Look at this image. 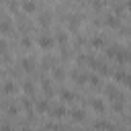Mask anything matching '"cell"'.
<instances>
[{
  "label": "cell",
  "mask_w": 131,
  "mask_h": 131,
  "mask_svg": "<svg viewBox=\"0 0 131 131\" xmlns=\"http://www.w3.org/2000/svg\"><path fill=\"white\" fill-rule=\"evenodd\" d=\"M37 43H39L43 49H49V47H53V43H55V41H53L51 37H47V35H41V37L37 39Z\"/></svg>",
  "instance_id": "obj_1"
},
{
  "label": "cell",
  "mask_w": 131,
  "mask_h": 131,
  "mask_svg": "<svg viewBox=\"0 0 131 131\" xmlns=\"http://www.w3.org/2000/svg\"><path fill=\"white\" fill-rule=\"evenodd\" d=\"M106 94H108V98H111L113 102H119V100L123 98V94H121L119 90H115L113 86H106Z\"/></svg>",
  "instance_id": "obj_2"
},
{
  "label": "cell",
  "mask_w": 131,
  "mask_h": 131,
  "mask_svg": "<svg viewBox=\"0 0 131 131\" xmlns=\"http://www.w3.org/2000/svg\"><path fill=\"white\" fill-rule=\"evenodd\" d=\"M94 127H96L98 131H115V127H113L108 121H96V123H94Z\"/></svg>",
  "instance_id": "obj_3"
},
{
  "label": "cell",
  "mask_w": 131,
  "mask_h": 131,
  "mask_svg": "<svg viewBox=\"0 0 131 131\" xmlns=\"http://www.w3.org/2000/svg\"><path fill=\"white\" fill-rule=\"evenodd\" d=\"M90 104H92V108H94L96 113H104V102H102V100H98V98H94V100H92Z\"/></svg>",
  "instance_id": "obj_4"
},
{
  "label": "cell",
  "mask_w": 131,
  "mask_h": 131,
  "mask_svg": "<svg viewBox=\"0 0 131 131\" xmlns=\"http://www.w3.org/2000/svg\"><path fill=\"white\" fill-rule=\"evenodd\" d=\"M51 115H53L55 119H61V117H66L68 113H66V108H63V106H55V108H51Z\"/></svg>",
  "instance_id": "obj_5"
},
{
  "label": "cell",
  "mask_w": 131,
  "mask_h": 131,
  "mask_svg": "<svg viewBox=\"0 0 131 131\" xmlns=\"http://www.w3.org/2000/svg\"><path fill=\"white\" fill-rule=\"evenodd\" d=\"M23 10L25 12H35V2L33 0H23Z\"/></svg>",
  "instance_id": "obj_6"
},
{
  "label": "cell",
  "mask_w": 131,
  "mask_h": 131,
  "mask_svg": "<svg viewBox=\"0 0 131 131\" xmlns=\"http://www.w3.org/2000/svg\"><path fill=\"white\" fill-rule=\"evenodd\" d=\"M41 88H43V92H45V96H51V94H53V88H51V84H49V80H43V82H41Z\"/></svg>",
  "instance_id": "obj_7"
},
{
  "label": "cell",
  "mask_w": 131,
  "mask_h": 131,
  "mask_svg": "<svg viewBox=\"0 0 131 131\" xmlns=\"http://www.w3.org/2000/svg\"><path fill=\"white\" fill-rule=\"evenodd\" d=\"M35 108H37L39 113H45V111H49V102H47V100H37Z\"/></svg>",
  "instance_id": "obj_8"
},
{
  "label": "cell",
  "mask_w": 131,
  "mask_h": 131,
  "mask_svg": "<svg viewBox=\"0 0 131 131\" xmlns=\"http://www.w3.org/2000/svg\"><path fill=\"white\" fill-rule=\"evenodd\" d=\"M70 115H72V119H74V121H84V119H86V115H84V111H80V108H76V111H72Z\"/></svg>",
  "instance_id": "obj_9"
},
{
  "label": "cell",
  "mask_w": 131,
  "mask_h": 131,
  "mask_svg": "<svg viewBox=\"0 0 131 131\" xmlns=\"http://www.w3.org/2000/svg\"><path fill=\"white\" fill-rule=\"evenodd\" d=\"M49 23H51V14H49V12H43V14L39 16V25H43V27H47Z\"/></svg>",
  "instance_id": "obj_10"
},
{
  "label": "cell",
  "mask_w": 131,
  "mask_h": 131,
  "mask_svg": "<svg viewBox=\"0 0 131 131\" xmlns=\"http://www.w3.org/2000/svg\"><path fill=\"white\" fill-rule=\"evenodd\" d=\"M106 25L113 27V29H117V27H119V18H117L115 14H108V16H106Z\"/></svg>",
  "instance_id": "obj_11"
},
{
  "label": "cell",
  "mask_w": 131,
  "mask_h": 131,
  "mask_svg": "<svg viewBox=\"0 0 131 131\" xmlns=\"http://www.w3.org/2000/svg\"><path fill=\"white\" fill-rule=\"evenodd\" d=\"M119 51H121V47H119V45H111V47L106 49V55H108V57H117V53H119Z\"/></svg>",
  "instance_id": "obj_12"
},
{
  "label": "cell",
  "mask_w": 131,
  "mask_h": 131,
  "mask_svg": "<svg viewBox=\"0 0 131 131\" xmlns=\"http://www.w3.org/2000/svg\"><path fill=\"white\" fill-rule=\"evenodd\" d=\"M78 25H80V18H78V16H72V18L68 20V27H70L72 31H76V29H78Z\"/></svg>",
  "instance_id": "obj_13"
},
{
  "label": "cell",
  "mask_w": 131,
  "mask_h": 131,
  "mask_svg": "<svg viewBox=\"0 0 131 131\" xmlns=\"http://www.w3.org/2000/svg\"><path fill=\"white\" fill-rule=\"evenodd\" d=\"M61 100H63V102H72V100H74V94H72L70 90H61Z\"/></svg>",
  "instance_id": "obj_14"
},
{
  "label": "cell",
  "mask_w": 131,
  "mask_h": 131,
  "mask_svg": "<svg viewBox=\"0 0 131 131\" xmlns=\"http://www.w3.org/2000/svg\"><path fill=\"white\" fill-rule=\"evenodd\" d=\"M20 63H23V68H25L27 72H31V70L35 68V61H33V59H23Z\"/></svg>",
  "instance_id": "obj_15"
},
{
  "label": "cell",
  "mask_w": 131,
  "mask_h": 131,
  "mask_svg": "<svg viewBox=\"0 0 131 131\" xmlns=\"http://www.w3.org/2000/svg\"><path fill=\"white\" fill-rule=\"evenodd\" d=\"M55 39H57V43H61V45H66V43H68V35H66V33H63V31H59V33H57V37H55Z\"/></svg>",
  "instance_id": "obj_16"
},
{
  "label": "cell",
  "mask_w": 131,
  "mask_h": 131,
  "mask_svg": "<svg viewBox=\"0 0 131 131\" xmlns=\"http://www.w3.org/2000/svg\"><path fill=\"white\" fill-rule=\"evenodd\" d=\"M102 45H104V39L102 37H94L92 39V47H102Z\"/></svg>",
  "instance_id": "obj_17"
},
{
  "label": "cell",
  "mask_w": 131,
  "mask_h": 131,
  "mask_svg": "<svg viewBox=\"0 0 131 131\" xmlns=\"http://www.w3.org/2000/svg\"><path fill=\"white\" fill-rule=\"evenodd\" d=\"M66 74H63V70L61 68H53V78H57V80H61Z\"/></svg>",
  "instance_id": "obj_18"
},
{
  "label": "cell",
  "mask_w": 131,
  "mask_h": 131,
  "mask_svg": "<svg viewBox=\"0 0 131 131\" xmlns=\"http://www.w3.org/2000/svg\"><path fill=\"white\" fill-rule=\"evenodd\" d=\"M10 92H14V84L12 82H4V94H10Z\"/></svg>",
  "instance_id": "obj_19"
},
{
  "label": "cell",
  "mask_w": 131,
  "mask_h": 131,
  "mask_svg": "<svg viewBox=\"0 0 131 131\" xmlns=\"http://www.w3.org/2000/svg\"><path fill=\"white\" fill-rule=\"evenodd\" d=\"M113 76H115V80H119V82H121V80L125 82V78H127V74H125V72H121V70H119V72H115Z\"/></svg>",
  "instance_id": "obj_20"
},
{
  "label": "cell",
  "mask_w": 131,
  "mask_h": 131,
  "mask_svg": "<svg viewBox=\"0 0 131 131\" xmlns=\"http://www.w3.org/2000/svg\"><path fill=\"white\" fill-rule=\"evenodd\" d=\"M88 82H90L92 86H100V78H98V76H90V78H88Z\"/></svg>",
  "instance_id": "obj_21"
},
{
  "label": "cell",
  "mask_w": 131,
  "mask_h": 131,
  "mask_svg": "<svg viewBox=\"0 0 131 131\" xmlns=\"http://www.w3.org/2000/svg\"><path fill=\"white\" fill-rule=\"evenodd\" d=\"M23 90H25L27 94H31V92H33V84H31V82H25V84H23Z\"/></svg>",
  "instance_id": "obj_22"
},
{
  "label": "cell",
  "mask_w": 131,
  "mask_h": 131,
  "mask_svg": "<svg viewBox=\"0 0 131 131\" xmlns=\"http://www.w3.org/2000/svg\"><path fill=\"white\" fill-rule=\"evenodd\" d=\"M113 111H117V113H121V111H123V104H121V100H119V102H113Z\"/></svg>",
  "instance_id": "obj_23"
},
{
  "label": "cell",
  "mask_w": 131,
  "mask_h": 131,
  "mask_svg": "<svg viewBox=\"0 0 131 131\" xmlns=\"http://www.w3.org/2000/svg\"><path fill=\"white\" fill-rule=\"evenodd\" d=\"M20 104H23V106H25L27 111L31 108V100H29V98H23V100H20Z\"/></svg>",
  "instance_id": "obj_24"
},
{
  "label": "cell",
  "mask_w": 131,
  "mask_h": 131,
  "mask_svg": "<svg viewBox=\"0 0 131 131\" xmlns=\"http://www.w3.org/2000/svg\"><path fill=\"white\" fill-rule=\"evenodd\" d=\"M20 43H23V47H31V39H29V37H23Z\"/></svg>",
  "instance_id": "obj_25"
},
{
  "label": "cell",
  "mask_w": 131,
  "mask_h": 131,
  "mask_svg": "<svg viewBox=\"0 0 131 131\" xmlns=\"http://www.w3.org/2000/svg\"><path fill=\"white\" fill-rule=\"evenodd\" d=\"M61 57H63V59H70V51H66V47L61 49Z\"/></svg>",
  "instance_id": "obj_26"
},
{
  "label": "cell",
  "mask_w": 131,
  "mask_h": 131,
  "mask_svg": "<svg viewBox=\"0 0 131 131\" xmlns=\"http://www.w3.org/2000/svg\"><path fill=\"white\" fill-rule=\"evenodd\" d=\"M125 84H127V86H131V76H129V74H127V78H125Z\"/></svg>",
  "instance_id": "obj_27"
},
{
  "label": "cell",
  "mask_w": 131,
  "mask_h": 131,
  "mask_svg": "<svg viewBox=\"0 0 131 131\" xmlns=\"http://www.w3.org/2000/svg\"><path fill=\"white\" fill-rule=\"evenodd\" d=\"M4 131H10V127H8V125H4Z\"/></svg>",
  "instance_id": "obj_28"
},
{
  "label": "cell",
  "mask_w": 131,
  "mask_h": 131,
  "mask_svg": "<svg viewBox=\"0 0 131 131\" xmlns=\"http://www.w3.org/2000/svg\"><path fill=\"white\" fill-rule=\"evenodd\" d=\"M127 6H129V8H131V0H129V2H127Z\"/></svg>",
  "instance_id": "obj_29"
},
{
  "label": "cell",
  "mask_w": 131,
  "mask_h": 131,
  "mask_svg": "<svg viewBox=\"0 0 131 131\" xmlns=\"http://www.w3.org/2000/svg\"><path fill=\"white\" fill-rule=\"evenodd\" d=\"M23 131H29V129H23Z\"/></svg>",
  "instance_id": "obj_30"
},
{
  "label": "cell",
  "mask_w": 131,
  "mask_h": 131,
  "mask_svg": "<svg viewBox=\"0 0 131 131\" xmlns=\"http://www.w3.org/2000/svg\"><path fill=\"white\" fill-rule=\"evenodd\" d=\"M129 63H131V61H129Z\"/></svg>",
  "instance_id": "obj_31"
}]
</instances>
